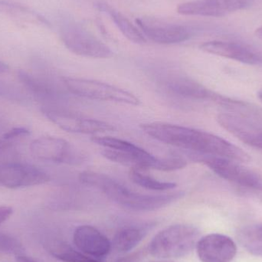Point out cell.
<instances>
[{"label": "cell", "mask_w": 262, "mask_h": 262, "mask_svg": "<svg viewBox=\"0 0 262 262\" xmlns=\"http://www.w3.org/2000/svg\"><path fill=\"white\" fill-rule=\"evenodd\" d=\"M192 160L203 163L215 173L227 181L250 189L262 190V177L239 162L226 157L189 152Z\"/></svg>", "instance_id": "5b68a950"}, {"label": "cell", "mask_w": 262, "mask_h": 262, "mask_svg": "<svg viewBox=\"0 0 262 262\" xmlns=\"http://www.w3.org/2000/svg\"><path fill=\"white\" fill-rule=\"evenodd\" d=\"M255 35L262 41V26H260L255 30Z\"/></svg>", "instance_id": "f546056e"}, {"label": "cell", "mask_w": 262, "mask_h": 262, "mask_svg": "<svg viewBox=\"0 0 262 262\" xmlns=\"http://www.w3.org/2000/svg\"><path fill=\"white\" fill-rule=\"evenodd\" d=\"M195 249L202 262H231L237 254L235 242L227 235L218 233L200 238Z\"/></svg>", "instance_id": "4fadbf2b"}, {"label": "cell", "mask_w": 262, "mask_h": 262, "mask_svg": "<svg viewBox=\"0 0 262 262\" xmlns=\"http://www.w3.org/2000/svg\"><path fill=\"white\" fill-rule=\"evenodd\" d=\"M178 13L183 15L207 17L225 16L214 0H195L181 3L177 6Z\"/></svg>", "instance_id": "e0dca14e"}, {"label": "cell", "mask_w": 262, "mask_h": 262, "mask_svg": "<svg viewBox=\"0 0 262 262\" xmlns=\"http://www.w3.org/2000/svg\"><path fill=\"white\" fill-rule=\"evenodd\" d=\"M238 239L249 253L262 257V223L249 225L240 229Z\"/></svg>", "instance_id": "ac0fdd59"}, {"label": "cell", "mask_w": 262, "mask_h": 262, "mask_svg": "<svg viewBox=\"0 0 262 262\" xmlns=\"http://www.w3.org/2000/svg\"><path fill=\"white\" fill-rule=\"evenodd\" d=\"M12 209L9 206H0V225L6 222L12 215Z\"/></svg>", "instance_id": "484cf974"}, {"label": "cell", "mask_w": 262, "mask_h": 262, "mask_svg": "<svg viewBox=\"0 0 262 262\" xmlns=\"http://www.w3.org/2000/svg\"><path fill=\"white\" fill-rule=\"evenodd\" d=\"M29 149L34 157L43 161L59 163H81L83 157L66 140L41 137L31 143Z\"/></svg>", "instance_id": "ba28073f"}, {"label": "cell", "mask_w": 262, "mask_h": 262, "mask_svg": "<svg viewBox=\"0 0 262 262\" xmlns=\"http://www.w3.org/2000/svg\"><path fill=\"white\" fill-rule=\"evenodd\" d=\"M225 15L250 7L255 0H214Z\"/></svg>", "instance_id": "603a6c76"}, {"label": "cell", "mask_w": 262, "mask_h": 262, "mask_svg": "<svg viewBox=\"0 0 262 262\" xmlns=\"http://www.w3.org/2000/svg\"><path fill=\"white\" fill-rule=\"evenodd\" d=\"M30 134V131L25 127H15V128L11 129L10 130L7 131L6 134L3 135V138L5 140H11V139L16 138V137H21L23 135H28Z\"/></svg>", "instance_id": "d4e9b609"}, {"label": "cell", "mask_w": 262, "mask_h": 262, "mask_svg": "<svg viewBox=\"0 0 262 262\" xmlns=\"http://www.w3.org/2000/svg\"><path fill=\"white\" fill-rule=\"evenodd\" d=\"M9 71V67L6 63L0 61V75L7 73Z\"/></svg>", "instance_id": "4316f807"}, {"label": "cell", "mask_w": 262, "mask_h": 262, "mask_svg": "<svg viewBox=\"0 0 262 262\" xmlns=\"http://www.w3.org/2000/svg\"><path fill=\"white\" fill-rule=\"evenodd\" d=\"M95 187L104 192L117 204L136 212L157 210L169 206L184 195L183 192L159 195L134 192L105 174H101L97 178Z\"/></svg>", "instance_id": "7a4b0ae2"}, {"label": "cell", "mask_w": 262, "mask_h": 262, "mask_svg": "<svg viewBox=\"0 0 262 262\" xmlns=\"http://www.w3.org/2000/svg\"><path fill=\"white\" fill-rule=\"evenodd\" d=\"M62 81L66 89L78 96L132 106L140 104V100L134 94L107 83L70 77L62 78Z\"/></svg>", "instance_id": "277c9868"}, {"label": "cell", "mask_w": 262, "mask_h": 262, "mask_svg": "<svg viewBox=\"0 0 262 262\" xmlns=\"http://www.w3.org/2000/svg\"><path fill=\"white\" fill-rule=\"evenodd\" d=\"M129 177L135 184L149 190L163 192L171 190L177 186L175 183L160 181L147 174L143 173L139 169H130L129 171Z\"/></svg>", "instance_id": "44dd1931"}, {"label": "cell", "mask_w": 262, "mask_h": 262, "mask_svg": "<svg viewBox=\"0 0 262 262\" xmlns=\"http://www.w3.org/2000/svg\"><path fill=\"white\" fill-rule=\"evenodd\" d=\"M0 12L23 21L48 25L46 18L31 10L29 8L13 2L0 0Z\"/></svg>", "instance_id": "d6986e66"}, {"label": "cell", "mask_w": 262, "mask_h": 262, "mask_svg": "<svg viewBox=\"0 0 262 262\" xmlns=\"http://www.w3.org/2000/svg\"><path fill=\"white\" fill-rule=\"evenodd\" d=\"M41 112L57 127L73 134H95L115 130L113 126L104 121L61 109L43 107Z\"/></svg>", "instance_id": "52a82bcc"}, {"label": "cell", "mask_w": 262, "mask_h": 262, "mask_svg": "<svg viewBox=\"0 0 262 262\" xmlns=\"http://www.w3.org/2000/svg\"><path fill=\"white\" fill-rule=\"evenodd\" d=\"M200 49L206 53L235 60L243 64L262 66V52L244 43L213 40L200 45Z\"/></svg>", "instance_id": "7c38bea8"}, {"label": "cell", "mask_w": 262, "mask_h": 262, "mask_svg": "<svg viewBox=\"0 0 262 262\" xmlns=\"http://www.w3.org/2000/svg\"><path fill=\"white\" fill-rule=\"evenodd\" d=\"M145 134L161 143L190 152L226 157L235 161H250L249 154L233 143L206 131L168 123L142 124Z\"/></svg>", "instance_id": "6da1fadb"}, {"label": "cell", "mask_w": 262, "mask_h": 262, "mask_svg": "<svg viewBox=\"0 0 262 262\" xmlns=\"http://www.w3.org/2000/svg\"><path fill=\"white\" fill-rule=\"evenodd\" d=\"M118 262H127V260H126V259L120 260V261H118Z\"/></svg>", "instance_id": "1f68e13d"}, {"label": "cell", "mask_w": 262, "mask_h": 262, "mask_svg": "<svg viewBox=\"0 0 262 262\" xmlns=\"http://www.w3.org/2000/svg\"><path fill=\"white\" fill-rule=\"evenodd\" d=\"M73 240L80 252L96 259L106 256L112 250L110 240L93 226H78L74 232Z\"/></svg>", "instance_id": "5bb4252c"}, {"label": "cell", "mask_w": 262, "mask_h": 262, "mask_svg": "<svg viewBox=\"0 0 262 262\" xmlns=\"http://www.w3.org/2000/svg\"><path fill=\"white\" fill-rule=\"evenodd\" d=\"M16 260L17 262H35L26 256H18Z\"/></svg>", "instance_id": "83f0119b"}, {"label": "cell", "mask_w": 262, "mask_h": 262, "mask_svg": "<svg viewBox=\"0 0 262 262\" xmlns=\"http://www.w3.org/2000/svg\"><path fill=\"white\" fill-rule=\"evenodd\" d=\"M21 246L15 238L4 233H0V252L6 253H18Z\"/></svg>", "instance_id": "cb8c5ba5"}, {"label": "cell", "mask_w": 262, "mask_h": 262, "mask_svg": "<svg viewBox=\"0 0 262 262\" xmlns=\"http://www.w3.org/2000/svg\"><path fill=\"white\" fill-rule=\"evenodd\" d=\"M50 177L35 166L21 163L0 164V186L9 189L29 187L44 184Z\"/></svg>", "instance_id": "8fae6325"}, {"label": "cell", "mask_w": 262, "mask_h": 262, "mask_svg": "<svg viewBox=\"0 0 262 262\" xmlns=\"http://www.w3.org/2000/svg\"><path fill=\"white\" fill-rule=\"evenodd\" d=\"M136 23L142 33L154 42L161 45H172L187 41L192 37V31L187 26L163 23L149 18H139Z\"/></svg>", "instance_id": "9c48e42d"}, {"label": "cell", "mask_w": 262, "mask_h": 262, "mask_svg": "<svg viewBox=\"0 0 262 262\" xmlns=\"http://www.w3.org/2000/svg\"><path fill=\"white\" fill-rule=\"evenodd\" d=\"M50 252L55 258L63 262H101L62 243L52 244Z\"/></svg>", "instance_id": "ffe728a7"}, {"label": "cell", "mask_w": 262, "mask_h": 262, "mask_svg": "<svg viewBox=\"0 0 262 262\" xmlns=\"http://www.w3.org/2000/svg\"><path fill=\"white\" fill-rule=\"evenodd\" d=\"M9 142L6 141V140H0V150H2V149H6V148H7L8 146H9Z\"/></svg>", "instance_id": "f1b7e54d"}, {"label": "cell", "mask_w": 262, "mask_h": 262, "mask_svg": "<svg viewBox=\"0 0 262 262\" xmlns=\"http://www.w3.org/2000/svg\"><path fill=\"white\" fill-rule=\"evenodd\" d=\"M150 262H172V261H150Z\"/></svg>", "instance_id": "d6a6232c"}, {"label": "cell", "mask_w": 262, "mask_h": 262, "mask_svg": "<svg viewBox=\"0 0 262 262\" xmlns=\"http://www.w3.org/2000/svg\"><path fill=\"white\" fill-rule=\"evenodd\" d=\"M200 231L189 225L177 224L169 226L151 240L149 253L158 258H178L189 255L196 247Z\"/></svg>", "instance_id": "3957f363"}, {"label": "cell", "mask_w": 262, "mask_h": 262, "mask_svg": "<svg viewBox=\"0 0 262 262\" xmlns=\"http://www.w3.org/2000/svg\"><path fill=\"white\" fill-rule=\"evenodd\" d=\"M66 47L75 55L92 58H108L113 52L108 46L78 25H69L61 32Z\"/></svg>", "instance_id": "8992f818"}, {"label": "cell", "mask_w": 262, "mask_h": 262, "mask_svg": "<svg viewBox=\"0 0 262 262\" xmlns=\"http://www.w3.org/2000/svg\"><path fill=\"white\" fill-rule=\"evenodd\" d=\"M18 78L23 85L35 95L45 97L49 96L52 93V89L47 84L25 71H18Z\"/></svg>", "instance_id": "7402d4cb"}, {"label": "cell", "mask_w": 262, "mask_h": 262, "mask_svg": "<svg viewBox=\"0 0 262 262\" xmlns=\"http://www.w3.org/2000/svg\"><path fill=\"white\" fill-rule=\"evenodd\" d=\"M251 117L226 112L217 116V121L225 130L243 143L262 149V126Z\"/></svg>", "instance_id": "30bf717a"}, {"label": "cell", "mask_w": 262, "mask_h": 262, "mask_svg": "<svg viewBox=\"0 0 262 262\" xmlns=\"http://www.w3.org/2000/svg\"><path fill=\"white\" fill-rule=\"evenodd\" d=\"M258 97L259 98L260 101L262 103V88L260 89L259 92H258Z\"/></svg>", "instance_id": "4dcf8cb0"}, {"label": "cell", "mask_w": 262, "mask_h": 262, "mask_svg": "<svg viewBox=\"0 0 262 262\" xmlns=\"http://www.w3.org/2000/svg\"><path fill=\"white\" fill-rule=\"evenodd\" d=\"M152 227V225L149 223L141 226H130L122 228L117 232L114 238V247L116 251L121 253L130 252L140 244Z\"/></svg>", "instance_id": "2e32d148"}, {"label": "cell", "mask_w": 262, "mask_h": 262, "mask_svg": "<svg viewBox=\"0 0 262 262\" xmlns=\"http://www.w3.org/2000/svg\"><path fill=\"white\" fill-rule=\"evenodd\" d=\"M95 6L97 9L107 14L111 17L118 29L129 41L136 43V44H144L146 42L147 39L142 33L141 31L137 26L132 24L130 20L126 18L121 12H118L104 2H98L95 3Z\"/></svg>", "instance_id": "9a60e30c"}]
</instances>
